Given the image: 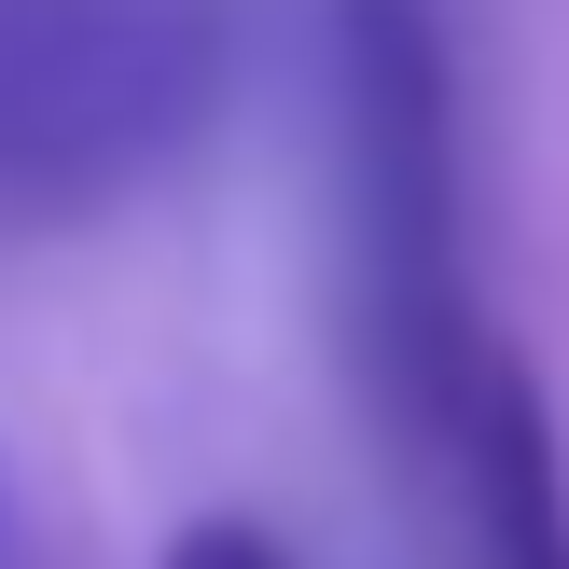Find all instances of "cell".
<instances>
[{"label":"cell","instance_id":"cell-1","mask_svg":"<svg viewBox=\"0 0 569 569\" xmlns=\"http://www.w3.org/2000/svg\"><path fill=\"white\" fill-rule=\"evenodd\" d=\"M320 126H333V278L348 361L417 472L445 459L487 306H472V181H459V42L445 0H320Z\"/></svg>","mask_w":569,"mask_h":569},{"label":"cell","instance_id":"cell-2","mask_svg":"<svg viewBox=\"0 0 569 569\" xmlns=\"http://www.w3.org/2000/svg\"><path fill=\"white\" fill-rule=\"evenodd\" d=\"M237 98L222 0H0V237L167 194Z\"/></svg>","mask_w":569,"mask_h":569},{"label":"cell","instance_id":"cell-3","mask_svg":"<svg viewBox=\"0 0 569 569\" xmlns=\"http://www.w3.org/2000/svg\"><path fill=\"white\" fill-rule=\"evenodd\" d=\"M431 472L459 487V569H569V445L515 348H487Z\"/></svg>","mask_w":569,"mask_h":569},{"label":"cell","instance_id":"cell-4","mask_svg":"<svg viewBox=\"0 0 569 569\" xmlns=\"http://www.w3.org/2000/svg\"><path fill=\"white\" fill-rule=\"evenodd\" d=\"M167 569H306V556L278 542L264 515H194L181 542H167Z\"/></svg>","mask_w":569,"mask_h":569}]
</instances>
